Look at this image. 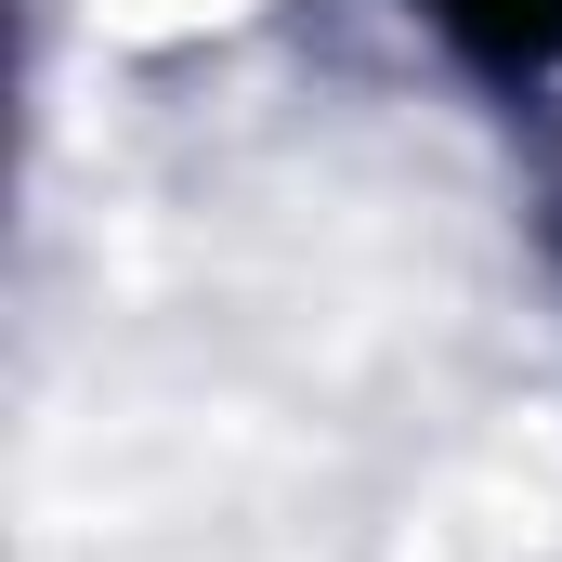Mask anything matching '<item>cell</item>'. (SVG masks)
I'll return each mask as SVG.
<instances>
[{"mask_svg": "<svg viewBox=\"0 0 562 562\" xmlns=\"http://www.w3.org/2000/svg\"><path fill=\"white\" fill-rule=\"evenodd\" d=\"M419 13L471 53V66H497V79H524V66L562 53V0H419Z\"/></svg>", "mask_w": 562, "mask_h": 562, "instance_id": "1", "label": "cell"}]
</instances>
